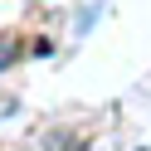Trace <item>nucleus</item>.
<instances>
[{"instance_id": "f257e3e1", "label": "nucleus", "mask_w": 151, "mask_h": 151, "mask_svg": "<svg viewBox=\"0 0 151 151\" xmlns=\"http://www.w3.org/2000/svg\"><path fill=\"white\" fill-rule=\"evenodd\" d=\"M10 59H15V44H0V68H5Z\"/></svg>"}]
</instances>
